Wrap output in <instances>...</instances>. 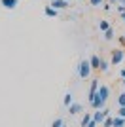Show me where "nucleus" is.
<instances>
[{
	"label": "nucleus",
	"instance_id": "1",
	"mask_svg": "<svg viewBox=\"0 0 125 127\" xmlns=\"http://www.w3.org/2000/svg\"><path fill=\"white\" fill-rule=\"evenodd\" d=\"M108 95H110L108 85L100 84L99 91H97V97H95V101L91 102V106H93L95 110H102V108H104V104H106V101H108Z\"/></svg>",
	"mask_w": 125,
	"mask_h": 127
},
{
	"label": "nucleus",
	"instance_id": "2",
	"mask_svg": "<svg viewBox=\"0 0 125 127\" xmlns=\"http://www.w3.org/2000/svg\"><path fill=\"white\" fill-rule=\"evenodd\" d=\"M89 72H91V63L87 59H82L80 61V66H78V74L82 80H87L89 78Z\"/></svg>",
	"mask_w": 125,
	"mask_h": 127
},
{
	"label": "nucleus",
	"instance_id": "3",
	"mask_svg": "<svg viewBox=\"0 0 125 127\" xmlns=\"http://www.w3.org/2000/svg\"><path fill=\"white\" fill-rule=\"evenodd\" d=\"M108 116H110V110H108V108L95 110V112H93V122H97V123H100V125H102V122H104Z\"/></svg>",
	"mask_w": 125,
	"mask_h": 127
},
{
	"label": "nucleus",
	"instance_id": "4",
	"mask_svg": "<svg viewBox=\"0 0 125 127\" xmlns=\"http://www.w3.org/2000/svg\"><path fill=\"white\" fill-rule=\"evenodd\" d=\"M123 57H125V51L121 48H116L114 51H112V59H110V63H112V64H120L121 61H123Z\"/></svg>",
	"mask_w": 125,
	"mask_h": 127
},
{
	"label": "nucleus",
	"instance_id": "5",
	"mask_svg": "<svg viewBox=\"0 0 125 127\" xmlns=\"http://www.w3.org/2000/svg\"><path fill=\"white\" fill-rule=\"evenodd\" d=\"M99 87H100V82L99 80H93L91 82V89H89V102H93L95 101V97H97V91H99Z\"/></svg>",
	"mask_w": 125,
	"mask_h": 127
},
{
	"label": "nucleus",
	"instance_id": "6",
	"mask_svg": "<svg viewBox=\"0 0 125 127\" xmlns=\"http://www.w3.org/2000/svg\"><path fill=\"white\" fill-rule=\"evenodd\" d=\"M49 6L55 10H64V8H68V0H51Z\"/></svg>",
	"mask_w": 125,
	"mask_h": 127
},
{
	"label": "nucleus",
	"instance_id": "7",
	"mask_svg": "<svg viewBox=\"0 0 125 127\" xmlns=\"http://www.w3.org/2000/svg\"><path fill=\"white\" fill-rule=\"evenodd\" d=\"M44 13H46V17H57L59 10H55V8H51V6H46V8H44Z\"/></svg>",
	"mask_w": 125,
	"mask_h": 127
},
{
	"label": "nucleus",
	"instance_id": "8",
	"mask_svg": "<svg viewBox=\"0 0 125 127\" xmlns=\"http://www.w3.org/2000/svg\"><path fill=\"white\" fill-rule=\"evenodd\" d=\"M89 63H91V68H97V70H99V66H100V57H99V55H93V57L89 59Z\"/></svg>",
	"mask_w": 125,
	"mask_h": 127
},
{
	"label": "nucleus",
	"instance_id": "9",
	"mask_svg": "<svg viewBox=\"0 0 125 127\" xmlns=\"http://www.w3.org/2000/svg\"><path fill=\"white\" fill-rule=\"evenodd\" d=\"M68 112H70V114H78V112H82V104H78V102H72V104L68 106Z\"/></svg>",
	"mask_w": 125,
	"mask_h": 127
},
{
	"label": "nucleus",
	"instance_id": "10",
	"mask_svg": "<svg viewBox=\"0 0 125 127\" xmlns=\"http://www.w3.org/2000/svg\"><path fill=\"white\" fill-rule=\"evenodd\" d=\"M72 102H74V97H72V93H64V99H62V104H64V106L68 108V106L72 104Z\"/></svg>",
	"mask_w": 125,
	"mask_h": 127
},
{
	"label": "nucleus",
	"instance_id": "11",
	"mask_svg": "<svg viewBox=\"0 0 125 127\" xmlns=\"http://www.w3.org/2000/svg\"><path fill=\"white\" fill-rule=\"evenodd\" d=\"M112 127H125V118L114 116V125H112Z\"/></svg>",
	"mask_w": 125,
	"mask_h": 127
},
{
	"label": "nucleus",
	"instance_id": "12",
	"mask_svg": "<svg viewBox=\"0 0 125 127\" xmlns=\"http://www.w3.org/2000/svg\"><path fill=\"white\" fill-rule=\"evenodd\" d=\"M2 6L8 8V10H13V8L17 6V0H2Z\"/></svg>",
	"mask_w": 125,
	"mask_h": 127
},
{
	"label": "nucleus",
	"instance_id": "13",
	"mask_svg": "<svg viewBox=\"0 0 125 127\" xmlns=\"http://www.w3.org/2000/svg\"><path fill=\"white\" fill-rule=\"evenodd\" d=\"M91 120H93V114H85V116L82 118V127H87L89 123H91Z\"/></svg>",
	"mask_w": 125,
	"mask_h": 127
},
{
	"label": "nucleus",
	"instance_id": "14",
	"mask_svg": "<svg viewBox=\"0 0 125 127\" xmlns=\"http://www.w3.org/2000/svg\"><path fill=\"white\" fill-rule=\"evenodd\" d=\"M99 29H100L102 32H106V31L110 29V23H108V21H104V19H100V23H99Z\"/></svg>",
	"mask_w": 125,
	"mask_h": 127
},
{
	"label": "nucleus",
	"instance_id": "15",
	"mask_svg": "<svg viewBox=\"0 0 125 127\" xmlns=\"http://www.w3.org/2000/svg\"><path fill=\"white\" fill-rule=\"evenodd\" d=\"M108 66H110V63H108V61H102V59H100V66H99V70H100V72H106V70H108Z\"/></svg>",
	"mask_w": 125,
	"mask_h": 127
},
{
	"label": "nucleus",
	"instance_id": "16",
	"mask_svg": "<svg viewBox=\"0 0 125 127\" xmlns=\"http://www.w3.org/2000/svg\"><path fill=\"white\" fill-rule=\"evenodd\" d=\"M112 125H114V118L108 116V118H106V120L102 122V127H112Z\"/></svg>",
	"mask_w": 125,
	"mask_h": 127
},
{
	"label": "nucleus",
	"instance_id": "17",
	"mask_svg": "<svg viewBox=\"0 0 125 127\" xmlns=\"http://www.w3.org/2000/svg\"><path fill=\"white\" fill-rule=\"evenodd\" d=\"M51 127H64V122H62L61 118H57V120H53V123H51Z\"/></svg>",
	"mask_w": 125,
	"mask_h": 127
},
{
	"label": "nucleus",
	"instance_id": "18",
	"mask_svg": "<svg viewBox=\"0 0 125 127\" xmlns=\"http://www.w3.org/2000/svg\"><path fill=\"white\" fill-rule=\"evenodd\" d=\"M104 38H106V40H112V38H114V31H112V29H108V31L104 32Z\"/></svg>",
	"mask_w": 125,
	"mask_h": 127
},
{
	"label": "nucleus",
	"instance_id": "19",
	"mask_svg": "<svg viewBox=\"0 0 125 127\" xmlns=\"http://www.w3.org/2000/svg\"><path fill=\"white\" fill-rule=\"evenodd\" d=\"M118 102H120V106H125V91L118 97Z\"/></svg>",
	"mask_w": 125,
	"mask_h": 127
},
{
	"label": "nucleus",
	"instance_id": "20",
	"mask_svg": "<svg viewBox=\"0 0 125 127\" xmlns=\"http://www.w3.org/2000/svg\"><path fill=\"white\" fill-rule=\"evenodd\" d=\"M116 116H121V118H125V106H120V108H118Z\"/></svg>",
	"mask_w": 125,
	"mask_h": 127
},
{
	"label": "nucleus",
	"instance_id": "21",
	"mask_svg": "<svg viewBox=\"0 0 125 127\" xmlns=\"http://www.w3.org/2000/svg\"><path fill=\"white\" fill-rule=\"evenodd\" d=\"M102 2H104V0H89V4H91V6H102Z\"/></svg>",
	"mask_w": 125,
	"mask_h": 127
},
{
	"label": "nucleus",
	"instance_id": "22",
	"mask_svg": "<svg viewBox=\"0 0 125 127\" xmlns=\"http://www.w3.org/2000/svg\"><path fill=\"white\" fill-rule=\"evenodd\" d=\"M118 11H120L121 15H123V13H125V6H118Z\"/></svg>",
	"mask_w": 125,
	"mask_h": 127
},
{
	"label": "nucleus",
	"instance_id": "23",
	"mask_svg": "<svg viewBox=\"0 0 125 127\" xmlns=\"http://www.w3.org/2000/svg\"><path fill=\"white\" fill-rule=\"evenodd\" d=\"M97 125H99V123H97V122H93V120H91V123H89L87 127H97Z\"/></svg>",
	"mask_w": 125,
	"mask_h": 127
},
{
	"label": "nucleus",
	"instance_id": "24",
	"mask_svg": "<svg viewBox=\"0 0 125 127\" xmlns=\"http://www.w3.org/2000/svg\"><path fill=\"white\" fill-rule=\"evenodd\" d=\"M120 76H121V80H125V68H121V72H120Z\"/></svg>",
	"mask_w": 125,
	"mask_h": 127
},
{
	"label": "nucleus",
	"instance_id": "25",
	"mask_svg": "<svg viewBox=\"0 0 125 127\" xmlns=\"http://www.w3.org/2000/svg\"><path fill=\"white\" fill-rule=\"evenodd\" d=\"M121 84H123V87H125V80H121Z\"/></svg>",
	"mask_w": 125,
	"mask_h": 127
},
{
	"label": "nucleus",
	"instance_id": "26",
	"mask_svg": "<svg viewBox=\"0 0 125 127\" xmlns=\"http://www.w3.org/2000/svg\"><path fill=\"white\" fill-rule=\"evenodd\" d=\"M121 17H123V23H125V13H123V15H121Z\"/></svg>",
	"mask_w": 125,
	"mask_h": 127
},
{
	"label": "nucleus",
	"instance_id": "27",
	"mask_svg": "<svg viewBox=\"0 0 125 127\" xmlns=\"http://www.w3.org/2000/svg\"><path fill=\"white\" fill-rule=\"evenodd\" d=\"M121 2H123V4H125V0H121Z\"/></svg>",
	"mask_w": 125,
	"mask_h": 127
},
{
	"label": "nucleus",
	"instance_id": "28",
	"mask_svg": "<svg viewBox=\"0 0 125 127\" xmlns=\"http://www.w3.org/2000/svg\"><path fill=\"white\" fill-rule=\"evenodd\" d=\"M64 127H66V125H64Z\"/></svg>",
	"mask_w": 125,
	"mask_h": 127
}]
</instances>
